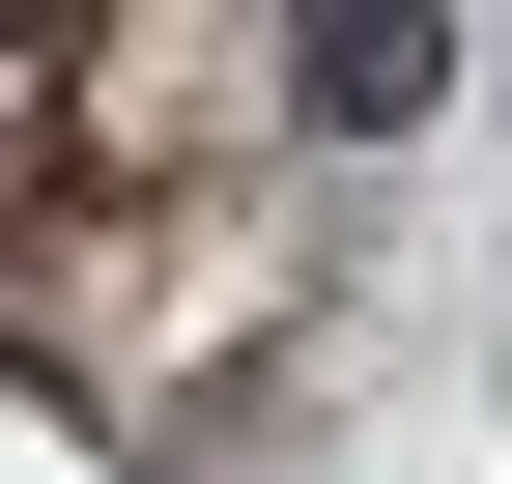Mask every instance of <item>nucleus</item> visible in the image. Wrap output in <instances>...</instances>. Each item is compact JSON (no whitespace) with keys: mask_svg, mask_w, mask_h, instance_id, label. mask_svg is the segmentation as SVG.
Wrapping results in <instances>:
<instances>
[{"mask_svg":"<svg viewBox=\"0 0 512 484\" xmlns=\"http://www.w3.org/2000/svg\"><path fill=\"white\" fill-rule=\"evenodd\" d=\"M256 86H285L313 143H399V114L456 86V29H427V0H313V29H256Z\"/></svg>","mask_w":512,"mask_h":484,"instance_id":"obj_1","label":"nucleus"}]
</instances>
